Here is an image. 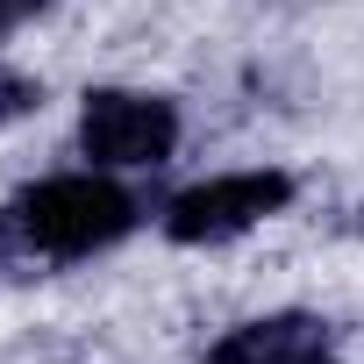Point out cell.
Segmentation results:
<instances>
[{
  "instance_id": "obj_6",
  "label": "cell",
  "mask_w": 364,
  "mask_h": 364,
  "mask_svg": "<svg viewBox=\"0 0 364 364\" xmlns=\"http://www.w3.org/2000/svg\"><path fill=\"white\" fill-rule=\"evenodd\" d=\"M36 8H43V0H0V36H8V29H22Z\"/></svg>"
},
{
  "instance_id": "obj_1",
  "label": "cell",
  "mask_w": 364,
  "mask_h": 364,
  "mask_svg": "<svg viewBox=\"0 0 364 364\" xmlns=\"http://www.w3.org/2000/svg\"><path fill=\"white\" fill-rule=\"evenodd\" d=\"M136 215H143L136 193H122L114 178H100V171H58V178H43V186H29L15 200L22 236L36 250H50V257L107 250V243H122L136 229Z\"/></svg>"
},
{
  "instance_id": "obj_5",
  "label": "cell",
  "mask_w": 364,
  "mask_h": 364,
  "mask_svg": "<svg viewBox=\"0 0 364 364\" xmlns=\"http://www.w3.org/2000/svg\"><path fill=\"white\" fill-rule=\"evenodd\" d=\"M29 107H43V86H36L29 72H8V65H0V129L22 122Z\"/></svg>"
},
{
  "instance_id": "obj_4",
  "label": "cell",
  "mask_w": 364,
  "mask_h": 364,
  "mask_svg": "<svg viewBox=\"0 0 364 364\" xmlns=\"http://www.w3.org/2000/svg\"><path fill=\"white\" fill-rule=\"evenodd\" d=\"M321 350H328V321L272 314V321H243L236 336H222L208 350V364H293V357H321Z\"/></svg>"
},
{
  "instance_id": "obj_3",
  "label": "cell",
  "mask_w": 364,
  "mask_h": 364,
  "mask_svg": "<svg viewBox=\"0 0 364 364\" xmlns=\"http://www.w3.org/2000/svg\"><path fill=\"white\" fill-rule=\"evenodd\" d=\"M293 200V178L286 171H222V178H200L186 186L171 208H164V236L171 243H229L243 229H257L264 215H279Z\"/></svg>"
},
{
  "instance_id": "obj_7",
  "label": "cell",
  "mask_w": 364,
  "mask_h": 364,
  "mask_svg": "<svg viewBox=\"0 0 364 364\" xmlns=\"http://www.w3.org/2000/svg\"><path fill=\"white\" fill-rule=\"evenodd\" d=\"M293 364H328V357H293Z\"/></svg>"
},
{
  "instance_id": "obj_2",
  "label": "cell",
  "mask_w": 364,
  "mask_h": 364,
  "mask_svg": "<svg viewBox=\"0 0 364 364\" xmlns=\"http://www.w3.org/2000/svg\"><path fill=\"white\" fill-rule=\"evenodd\" d=\"M178 143V107L157 93H129V86H100L79 107V150L107 171H136V164H164Z\"/></svg>"
}]
</instances>
